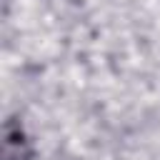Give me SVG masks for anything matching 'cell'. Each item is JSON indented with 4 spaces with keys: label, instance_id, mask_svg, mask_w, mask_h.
<instances>
[{
    "label": "cell",
    "instance_id": "cell-1",
    "mask_svg": "<svg viewBox=\"0 0 160 160\" xmlns=\"http://www.w3.org/2000/svg\"><path fill=\"white\" fill-rule=\"evenodd\" d=\"M32 142L18 118H8L2 128V160H32Z\"/></svg>",
    "mask_w": 160,
    "mask_h": 160
}]
</instances>
